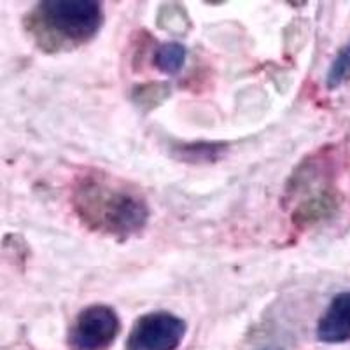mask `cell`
<instances>
[{"mask_svg": "<svg viewBox=\"0 0 350 350\" xmlns=\"http://www.w3.org/2000/svg\"><path fill=\"white\" fill-rule=\"evenodd\" d=\"M187 51L183 44L167 42L154 53V67L163 74H179L186 64Z\"/></svg>", "mask_w": 350, "mask_h": 350, "instance_id": "cell-8", "label": "cell"}, {"mask_svg": "<svg viewBox=\"0 0 350 350\" xmlns=\"http://www.w3.org/2000/svg\"><path fill=\"white\" fill-rule=\"evenodd\" d=\"M226 144L219 142H195L175 148V156L187 163H205L217 161L226 151Z\"/></svg>", "mask_w": 350, "mask_h": 350, "instance_id": "cell-7", "label": "cell"}, {"mask_svg": "<svg viewBox=\"0 0 350 350\" xmlns=\"http://www.w3.org/2000/svg\"><path fill=\"white\" fill-rule=\"evenodd\" d=\"M186 331V323L172 312L144 314L131 327L126 350H177Z\"/></svg>", "mask_w": 350, "mask_h": 350, "instance_id": "cell-4", "label": "cell"}, {"mask_svg": "<svg viewBox=\"0 0 350 350\" xmlns=\"http://www.w3.org/2000/svg\"><path fill=\"white\" fill-rule=\"evenodd\" d=\"M168 96V86L167 84L151 83L142 84L133 90V100L140 107H151V105L161 104Z\"/></svg>", "mask_w": 350, "mask_h": 350, "instance_id": "cell-10", "label": "cell"}, {"mask_svg": "<svg viewBox=\"0 0 350 350\" xmlns=\"http://www.w3.org/2000/svg\"><path fill=\"white\" fill-rule=\"evenodd\" d=\"M347 81H350V40L340 48L331 62L326 74V86L327 90H336Z\"/></svg>", "mask_w": 350, "mask_h": 350, "instance_id": "cell-9", "label": "cell"}, {"mask_svg": "<svg viewBox=\"0 0 350 350\" xmlns=\"http://www.w3.org/2000/svg\"><path fill=\"white\" fill-rule=\"evenodd\" d=\"M340 207V195L334 191V187H323L319 191L298 203V207L293 212V223L295 226L310 228L319 224L324 219H329Z\"/></svg>", "mask_w": 350, "mask_h": 350, "instance_id": "cell-6", "label": "cell"}, {"mask_svg": "<svg viewBox=\"0 0 350 350\" xmlns=\"http://www.w3.org/2000/svg\"><path fill=\"white\" fill-rule=\"evenodd\" d=\"M104 23L95 0H44L25 16V30L46 53L72 51L88 44Z\"/></svg>", "mask_w": 350, "mask_h": 350, "instance_id": "cell-2", "label": "cell"}, {"mask_svg": "<svg viewBox=\"0 0 350 350\" xmlns=\"http://www.w3.org/2000/svg\"><path fill=\"white\" fill-rule=\"evenodd\" d=\"M70 205L88 230L116 239L135 235L149 221L148 202L135 187L100 172L77 177Z\"/></svg>", "mask_w": 350, "mask_h": 350, "instance_id": "cell-1", "label": "cell"}, {"mask_svg": "<svg viewBox=\"0 0 350 350\" xmlns=\"http://www.w3.org/2000/svg\"><path fill=\"white\" fill-rule=\"evenodd\" d=\"M262 350H284V349H280V347H267V349H262Z\"/></svg>", "mask_w": 350, "mask_h": 350, "instance_id": "cell-11", "label": "cell"}, {"mask_svg": "<svg viewBox=\"0 0 350 350\" xmlns=\"http://www.w3.org/2000/svg\"><path fill=\"white\" fill-rule=\"evenodd\" d=\"M121 329L120 315L107 305L86 306L67 334L70 350H107Z\"/></svg>", "mask_w": 350, "mask_h": 350, "instance_id": "cell-3", "label": "cell"}, {"mask_svg": "<svg viewBox=\"0 0 350 350\" xmlns=\"http://www.w3.org/2000/svg\"><path fill=\"white\" fill-rule=\"evenodd\" d=\"M317 340L329 345L350 342V291L331 299L317 323Z\"/></svg>", "mask_w": 350, "mask_h": 350, "instance_id": "cell-5", "label": "cell"}]
</instances>
